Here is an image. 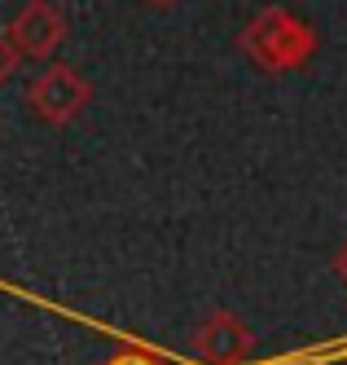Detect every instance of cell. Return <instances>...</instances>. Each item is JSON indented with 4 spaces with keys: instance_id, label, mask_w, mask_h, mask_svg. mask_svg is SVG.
Listing matches in <instances>:
<instances>
[{
    "instance_id": "cell-4",
    "label": "cell",
    "mask_w": 347,
    "mask_h": 365,
    "mask_svg": "<svg viewBox=\"0 0 347 365\" xmlns=\"http://www.w3.org/2000/svg\"><path fill=\"white\" fill-rule=\"evenodd\" d=\"M66 31H71L66 14H62V5H53V0H26L9 22V36L22 48L26 62H48L66 44Z\"/></svg>"
},
{
    "instance_id": "cell-1",
    "label": "cell",
    "mask_w": 347,
    "mask_h": 365,
    "mask_svg": "<svg viewBox=\"0 0 347 365\" xmlns=\"http://www.w3.org/2000/svg\"><path fill=\"white\" fill-rule=\"evenodd\" d=\"M242 53L269 75H290V71H304L316 48H321V36H316L299 14H290L281 5H264L247 27L237 36Z\"/></svg>"
},
{
    "instance_id": "cell-7",
    "label": "cell",
    "mask_w": 347,
    "mask_h": 365,
    "mask_svg": "<svg viewBox=\"0 0 347 365\" xmlns=\"http://www.w3.org/2000/svg\"><path fill=\"white\" fill-rule=\"evenodd\" d=\"M110 365H150V356H115Z\"/></svg>"
},
{
    "instance_id": "cell-6",
    "label": "cell",
    "mask_w": 347,
    "mask_h": 365,
    "mask_svg": "<svg viewBox=\"0 0 347 365\" xmlns=\"http://www.w3.org/2000/svg\"><path fill=\"white\" fill-rule=\"evenodd\" d=\"M334 273L347 282V242H343V247H338V255H334Z\"/></svg>"
},
{
    "instance_id": "cell-5",
    "label": "cell",
    "mask_w": 347,
    "mask_h": 365,
    "mask_svg": "<svg viewBox=\"0 0 347 365\" xmlns=\"http://www.w3.org/2000/svg\"><path fill=\"white\" fill-rule=\"evenodd\" d=\"M22 62H26V58H22V48L14 44V36H9V31H0V84L14 80Z\"/></svg>"
},
{
    "instance_id": "cell-3",
    "label": "cell",
    "mask_w": 347,
    "mask_h": 365,
    "mask_svg": "<svg viewBox=\"0 0 347 365\" xmlns=\"http://www.w3.org/2000/svg\"><path fill=\"white\" fill-rule=\"evenodd\" d=\"M190 348L202 365H247L251 352H255V334L251 326L237 317V312L229 308H216L211 317L194 330L190 339Z\"/></svg>"
},
{
    "instance_id": "cell-2",
    "label": "cell",
    "mask_w": 347,
    "mask_h": 365,
    "mask_svg": "<svg viewBox=\"0 0 347 365\" xmlns=\"http://www.w3.org/2000/svg\"><path fill=\"white\" fill-rule=\"evenodd\" d=\"M93 101V80L79 75L66 62H48L31 84H26V106L36 110V119H44L48 128H66L71 119H79Z\"/></svg>"
},
{
    "instance_id": "cell-8",
    "label": "cell",
    "mask_w": 347,
    "mask_h": 365,
    "mask_svg": "<svg viewBox=\"0 0 347 365\" xmlns=\"http://www.w3.org/2000/svg\"><path fill=\"white\" fill-rule=\"evenodd\" d=\"M145 5H154V9H172L176 0H145Z\"/></svg>"
}]
</instances>
